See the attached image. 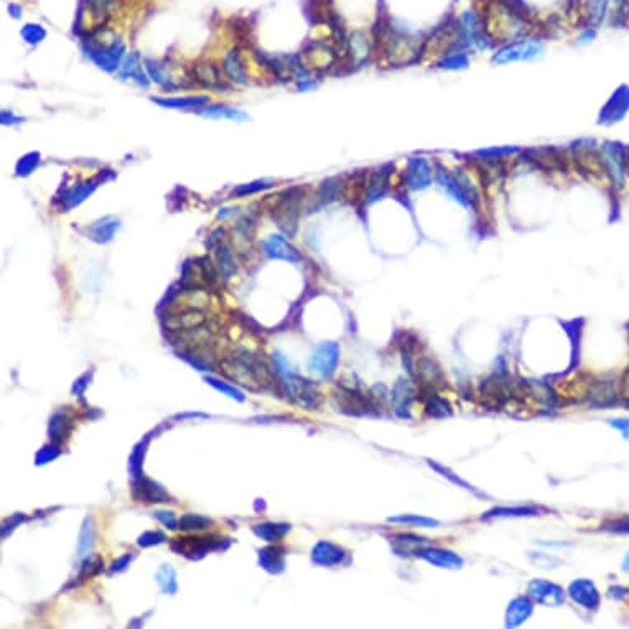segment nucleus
<instances>
[{
    "mask_svg": "<svg viewBox=\"0 0 629 629\" xmlns=\"http://www.w3.org/2000/svg\"><path fill=\"white\" fill-rule=\"evenodd\" d=\"M221 369L229 379L248 385L249 389H259L270 381V371L257 356L250 355L248 349H239L231 357L221 363Z\"/></svg>",
    "mask_w": 629,
    "mask_h": 629,
    "instance_id": "f257e3e1",
    "label": "nucleus"
},
{
    "mask_svg": "<svg viewBox=\"0 0 629 629\" xmlns=\"http://www.w3.org/2000/svg\"><path fill=\"white\" fill-rule=\"evenodd\" d=\"M600 163L603 176L613 191H624L629 185V160L626 143L618 141H603L600 143Z\"/></svg>",
    "mask_w": 629,
    "mask_h": 629,
    "instance_id": "f03ea898",
    "label": "nucleus"
},
{
    "mask_svg": "<svg viewBox=\"0 0 629 629\" xmlns=\"http://www.w3.org/2000/svg\"><path fill=\"white\" fill-rule=\"evenodd\" d=\"M545 53V42L538 35H527L511 40L497 47L491 53L492 67H508L514 63L536 61Z\"/></svg>",
    "mask_w": 629,
    "mask_h": 629,
    "instance_id": "7ed1b4c3",
    "label": "nucleus"
},
{
    "mask_svg": "<svg viewBox=\"0 0 629 629\" xmlns=\"http://www.w3.org/2000/svg\"><path fill=\"white\" fill-rule=\"evenodd\" d=\"M435 187V158L414 155L405 160L404 170L399 176V188L402 198H412L415 195Z\"/></svg>",
    "mask_w": 629,
    "mask_h": 629,
    "instance_id": "20e7f679",
    "label": "nucleus"
},
{
    "mask_svg": "<svg viewBox=\"0 0 629 629\" xmlns=\"http://www.w3.org/2000/svg\"><path fill=\"white\" fill-rule=\"evenodd\" d=\"M275 364H277L278 372L282 374L283 381H285L283 384H285L287 390H289L290 397L294 399L298 405L305 407L308 410L318 407L320 402H322V394H320L318 388H316L313 382L298 376V374L292 372L290 369L287 368V359L281 355H275Z\"/></svg>",
    "mask_w": 629,
    "mask_h": 629,
    "instance_id": "39448f33",
    "label": "nucleus"
},
{
    "mask_svg": "<svg viewBox=\"0 0 629 629\" xmlns=\"http://www.w3.org/2000/svg\"><path fill=\"white\" fill-rule=\"evenodd\" d=\"M303 195H305L303 188H290V190L283 193L278 204L272 209L274 221L289 237L295 236V233H297L298 219L300 215H302Z\"/></svg>",
    "mask_w": 629,
    "mask_h": 629,
    "instance_id": "423d86ee",
    "label": "nucleus"
},
{
    "mask_svg": "<svg viewBox=\"0 0 629 629\" xmlns=\"http://www.w3.org/2000/svg\"><path fill=\"white\" fill-rule=\"evenodd\" d=\"M394 171L392 163H385L374 170L366 174L364 180V191H363V206H372L379 203L384 198H388L389 193L392 191V176Z\"/></svg>",
    "mask_w": 629,
    "mask_h": 629,
    "instance_id": "0eeeda50",
    "label": "nucleus"
},
{
    "mask_svg": "<svg viewBox=\"0 0 629 629\" xmlns=\"http://www.w3.org/2000/svg\"><path fill=\"white\" fill-rule=\"evenodd\" d=\"M223 541L224 538L217 536L183 537L175 538V541L171 542V549H174L176 554L191 558V560H200V558H203L204 555L211 552V550L226 549V545L223 547Z\"/></svg>",
    "mask_w": 629,
    "mask_h": 629,
    "instance_id": "6e6552de",
    "label": "nucleus"
},
{
    "mask_svg": "<svg viewBox=\"0 0 629 629\" xmlns=\"http://www.w3.org/2000/svg\"><path fill=\"white\" fill-rule=\"evenodd\" d=\"M338 361L340 346L333 341H328V343H322L315 348L310 361H308V368L322 379H330L338 368Z\"/></svg>",
    "mask_w": 629,
    "mask_h": 629,
    "instance_id": "1a4fd4ad",
    "label": "nucleus"
},
{
    "mask_svg": "<svg viewBox=\"0 0 629 629\" xmlns=\"http://www.w3.org/2000/svg\"><path fill=\"white\" fill-rule=\"evenodd\" d=\"M629 112V86L621 84L615 93L611 94L610 99L600 110L598 124L610 127L618 124L628 116Z\"/></svg>",
    "mask_w": 629,
    "mask_h": 629,
    "instance_id": "9d476101",
    "label": "nucleus"
},
{
    "mask_svg": "<svg viewBox=\"0 0 629 629\" xmlns=\"http://www.w3.org/2000/svg\"><path fill=\"white\" fill-rule=\"evenodd\" d=\"M124 43L117 42V40L110 43L96 42V45L88 50V55L91 56V60L99 68L106 69V71H116L122 60V55H124Z\"/></svg>",
    "mask_w": 629,
    "mask_h": 629,
    "instance_id": "9b49d317",
    "label": "nucleus"
},
{
    "mask_svg": "<svg viewBox=\"0 0 629 629\" xmlns=\"http://www.w3.org/2000/svg\"><path fill=\"white\" fill-rule=\"evenodd\" d=\"M262 249H264V254L267 257L275 259V261H285L292 262V264H298L303 259L297 248H294L289 242V239H285L282 234H270L265 241H262Z\"/></svg>",
    "mask_w": 629,
    "mask_h": 629,
    "instance_id": "f8f14e48",
    "label": "nucleus"
},
{
    "mask_svg": "<svg viewBox=\"0 0 629 629\" xmlns=\"http://www.w3.org/2000/svg\"><path fill=\"white\" fill-rule=\"evenodd\" d=\"M527 593L534 602L544 604V606L555 608L565 602V593L562 588L549 580H532L527 586Z\"/></svg>",
    "mask_w": 629,
    "mask_h": 629,
    "instance_id": "ddd939ff",
    "label": "nucleus"
},
{
    "mask_svg": "<svg viewBox=\"0 0 629 629\" xmlns=\"http://www.w3.org/2000/svg\"><path fill=\"white\" fill-rule=\"evenodd\" d=\"M569 595L575 603L585 610H596L600 606V591L596 590L595 583L586 578L575 580L570 583Z\"/></svg>",
    "mask_w": 629,
    "mask_h": 629,
    "instance_id": "4468645a",
    "label": "nucleus"
},
{
    "mask_svg": "<svg viewBox=\"0 0 629 629\" xmlns=\"http://www.w3.org/2000/svg\"><path fill=\"white\" fill-rule=\"evenodd\" d=\"M206 322V316L198 308H187L182 313L170 315L165 320V327L171 331H195Z\"/></svg>",
    "mask_w": 629,
    "mask_h": 629,
    "instance_id": "2eb2a0df",
    "label": "nucleus"
},
{
    "mask_svg": "<svg viewBox=\"0 0 629 629\" xmlns=\"http://www.w3.org/2000/svg\"><path fill=\"white\" fill-rule=\"evenodd\" d=\"M418 557H422L423 560H427L431 565L438 567V569H462L463 558L458 554L451 552L447 549H438V547H427V549H420L417 552Z\"/></svg>",
    "mask_w": 629,
    "mask_h": 629,
    "instance_id": "dca6fc26",
    "label": "nucleus"
},
{
    "mask_svg": "<svg viewBox=\"0 0 629 629\" xmlns=\"http://www.w3.org/2000/svg\"><path fill=\"white\" fill-rule=\"evenodd\" d=\"M132 495L135 499L143 501V503H170L171 499L170 495L158 483L143 478V476L135 479Z\"/></svg>",
    "mask_w": 629,
    "mask_h": 629,
    "instance_id": "f3484780",
    "label": "nucleus"
},
{
    "mask_svg": "<svg viewBox=\"0 0 629 629\" xmlns=\"http://www.w3.org/2000/svg\"><path fill=\"white\" fill-rule=\"evenodd\" d=\"M348 554L340 545L328 541H320L311 550V560L322 567H336L346 560Z\"/></svg>",
    "mask_w": 629,
    "mask_h": 629,
    "instance_id": "a211bd4d",
    "label": "nucleus"
},
{
    "mask_svg": "<svg viewBox=\"0 0 629 629\" xmlns=\"http://www.w3.org/2000/svg\"><path fill=\"white\" fill-rule=\"evenodd\" d=\"M341 196H344V180L341 178V176H335V178L327 180V182H323L320 185L318 190H316L315 204L311 206L310 213H313V209L316 211V209L335 203Z\"/></svg>",
    "mask_w": 629,
    "mask_h": 629,
    "instance_id": "6ab92c4d",
    "label": "nucleus"
},
{
    "mask_svg": "<svg viewBox=\"0 0 629 629\" xmlns=\"http://www.w3.org/2000/svg\"><path fill=\"white\" fill-rule=\"evenodd\" d=\"M73 414L69 410L63 409L58 410L56 414H53L50 425H48V437H50L51 443L55 445H61L69 438L73 431Z\"/></svg>",
    "mask_w": 629,
    "mask_h": 629,
    "instance_id": "aec40b11",
    "label": "nucleus"
},
{
    "mask_svg": "<svg viewBox=\"0 0 629 629\" xmlns=\"http://www.w3.org/2000/svg\"><path fill=\"white\" fill-rule=\"evenodd\" d=\"M610 14V0H586L582 10L583 28L602 27Z\"/></svg>",
    "mask_w": 629,
    "mask_h": 629,
    "instance_id": "412c9836",
    "label": "nucleus"
},
{
    "mask_svg": "<svg viewBox=\"0 0 629 629\" xmlns=\"http://www.w3.org/2000/svg\"><path fill=\"white\" fill-rule=\"evenodd\" d=\"M101 183V176L99 178H93V180H86V182H81L71 187L67 191V195L63 196V203H61V209L64 211H69L78 204H81L86 198H89V195H93L94 190L99 187Z\"/></svg>",
    "mask_w": 629,
    "mask_h": 629,
    "instance_id": "4be33fe9",
    "label": "nucleus"
},
{
    "mask_svg": "<svg viewBox=\"0 0 629 629\" xmlns=\"http://www.w3.org/2000/svg\"><path fill=\"white\" fill-rule=\"evenodd\" d=\"M372 50V40L368 38L364 32L357 30L353 35L348 36L346 55L351 58L353 64H361L368 60Z\"/></svg>",
    "mask_w": 629,
    "mask_h": 629,
    "instance_id": "5701e85b",
    "label": "nucleus"
},
{
    "mask_svg": "<svg viewBox=\"0 0 629 629\" xmlns=\"http://www.w3.org/2000/svg\"><path fill=\"white\" fill-rule=\"evenodd\" d=\"M121 228V221L114 216H106L102 219H97L96 223H93L88 228V237L94 242L99 244H106V242L112 241L114 234L117 233V229Z\"/></svg>",
    "mask_w": 629,
    "mask_h": 629,
    "instance_id": "b1692460",
    "label": "nucleus"
},
{
    "mask_svg": "<svg viewBox=\"0 0 629 629\" xmlns=\"http://www.w3.org/2000/svg\"><path fill=\"white\" fill-rule=\"evenodd\" d=\"M223 71H224V76L228 78L231 83L239 84V86L249 84L248 69H246L244 63H242L241 55L237 50L229 51L228 55H226L224 63H223Z\"/></svg>",
    "mask_w": 629,
    "mask_h": 629,
    "instance_id": "393cba45",
    "label": "nucleus"
},
{
    "mask_svg": "<svg viewBox=\"0 0 629 629\" xmlns=\"http://www.w3.org/2000/svg\"><path fill=\"white\" fill-rule=\"evenodd\" d=\"M532 602L525 596H519V598L512 600L509 603L508 611H506V626L508 628H517L521 626L524 621L529 619V616L532 615Z\"/></svg>",
    "mask_w": 629,
    "mask_h": 629,
    "instance_id": "a878e982",
    "label": "nucleus"
},
{
    "mask_svg": "<svg viewBox=\"0 0 629 629\" xmlns=\"http://www.w3.org/2000/svg\"><path fill=\"white\" fill-rule=\"evenodd\" d=\"M215 249H216V259H217V270H219V275L224 278V281H229V278L234 277V274L237 272V264L236 259H234V254L229 244L223 239H216L215 242Z\"/></svg>",
    "mask_w": 629,
    "mask_h": 629,
    "instance_id": "bb28decb",
    "label": "nucleus"
},
{
    "mask_svg": "<svg viewBox=\"0 0 629 629\" xmlns=\"http://www.w3.org/2000/svg\"><path fill=\"white\" fill-rule=\"evenodd\" d=\"M471 53L470 51H451L448 55L440 56L437 61L431 63V68L438 71H463L468 69L471 64Z\"/></svg>",
    "mask_w": 629,
    "mask_h": 629,
    "instance_id": "cd10ccee",
    "label": "nucleus"
},
{
    "mask_svg": "<svg viewBox=\"0 0 629 629\" xmlns=\"http://www.w3.org/2000/svg\"><path fill=\"white\" fill-rule=\"evenodd\" d=\"M521 150L522 149L516 145H499L475 150L470 155L473 158L486 160V162H509L511 158H516L521 154Z\"/></svg>",
    "mask_w": 629,
    "mask_h": 629,
    "instance_id": "c85d7f7f",
    "label": "nucleus"
},
{
    "mask_svg": "<svg viewBox=\"0 0 629 629\" xmlns=\"http://www.w3.org/2000/svg\"><path fill=\"white\" fill-rule=\"evenodd\" d=\"M259 563L269 573H282L285 569V554L281 547H265L259 550Z\"/></svg>",
    "mask_w": 629,
    "mask_h": 629,
    "instance_id": "c756f323",
    "label": "nucleus"
},
{
    "mask_svg": "<svg viewBox=\"0 0 629 629\" xmlns=\"http://www.w3.org/2000/svg\"><path fill=\"white\" fill-rule=\"evenodd\" d=\"M152 102L167 109H191L206 106V96H185V97H152Z\"/></svg>",
    "mask_w": 629,
    "mask_h": 629,
    "instance_id": "7c9ffc66",
    "label": "nucleus"
},
{
    "mask_svg": "<svg viewBox=\"0 0 629 629\" xmlns=\"http://www.w3.org/2000/svg\"><path fill=\"white\" fill-rule=\"evenodd\" d=\"M252 530L262 541L277 544V542H281L287 536V532L290 530V524H285V522H264V524L254 525Z\"/></svg>",
    "mask_w": 629,
    "mask_h": 629,
    "instance_id": "2f4dec72",
    "label": "nucleus"
},
{
    "mask_svg": "<svg viewBox=\"0 0 629 629\" xmlns=\"http://www.w3.org/2000/svg\"><path fill=\"white\" fill-rule=\"evenodd\" d=\"M590 402L595 407H608L616 402V389L613 382L600 381L590 390Z\"/></svg>",
    "mask_w": 629,
    "mask_h": 629,
    "instance_id": "473e14b6",
    "label": "nucleus"
},
{
    "mask_svg": "<svg viewBox=\"0 0 629 629\" xmlns=\"http://www.w3.org/2000/svg\"><path fill=\"white\" fill-rule=\"evenodd\" d=\"M94 545H96V529H94V522L91 517H86L80 534V547H78L80 558L89 557Z\"/></svg>",
    "mask_w": 629,
    "mask_h": 629,
    "instance_id": "72a5a7b5",
    "label": "nucleus"
},
{
    "mask_svg": "<svg viewBox=\"0 0 629 629\" xmlns=\"http://www.w3.org/2000/svg\"><path fill=\"white\" fill-rule=\"evenodd\" d=\"M193 75H195L198 83L208 86V88H216V86H219L221 83L219 71H217V68L213 63L196 64V67L193 68Z\"/></svg>",
    "mask_w": 629,
    "mask_h": 629,
    "instance_id": "f704fd0d",
    "label": "nucleus"
},
{
    "mask_svg": "<svg viewBox=\"0 0 629 629\" xmlns=\"http://www.w3.org/2000/svg\"><path fill=\"white\" fill-rule=\"evenodd\" d=\"M121 78H124V80L126 78H129V80H135L141 86L149 84L147 76L143 75V71H142L139 56L135 55V53H130V55L127 56L126 63L122 64V68H121Z\"/></svg>",
    "mask_w": 629,
    "mask_h": 629,
    "instance_id": "c9c22d12",
    "label": "nucleus"
},
{
    "mask_svg": "<svg viewBox=\"0 0 629 629\" xmlns=\"http://www.w3.org/2000/svg\"><path fill=\"white\" fill-rule=\"evenodd\" d=\"M157 583L160 590L167 595H175L178 591V582H176V571L170 563L162 565L157 571Z\"/></svg>",
    "mask_w": 629,
    "mask_h": 629,
    "instance_id": "e433bc0d",
    "label": "nucleus"
},
{
    "mask_svg": "<svg viewBox=\"0 0 629 629\" xmlns=\"http://www.w3.org/2000/svg\"><path fill=\"white\" fill-rule=\"evenodd\" d=\"M213 519H209L206 516H200V514H185L180 519L178 529L187 530V532H198V530H206L213 527Z\"/></svg>",
    "mask_w": 629,
    "mask_h": 629,
    "instance_id": "4c0bfd02",
    "label": "nucleus"
},
{
    "mask_svg": "<svg viewBox=\"0 0 629 629\" xmlns=\"http://www.w3.org/2000/svg\"><path fill=\"white\" fill-rule=\"evenodd\" d=\"M149 440H150V435H147V437L143 438L141 443H137V445H135V448L132 450V453H130V458H129V471H130V476H132L134 479L142 478L143 455H145L147 445H149Z\"/></svg>",
    "mask_w": 629,
    "mask_h": 629,
    "instance_id": "58836bf2",
    "label": "nucleus"
},
{
    "mask_svg": "<svg viewBox=\"0 0 629 629\" xmlns=\"http://www.w3.org/2000/svg\"><path fill=\"white\" fill-rule=\"evenodd\" d=\"M537 514L538 509L529 508V506H525V508H522V506H519V508H496L484 514L483 519H492V517H530L537 516Z\"/></svg>",
    "mask_w": 629,
    "mask_h": 629,
    "instance_id": "ea45409f",
    "label": "nucleus"
},
{
    "mask_svg": "<svg viewBox=\"0 0 629 629\" xmlns=\"http://www.w3.org/2000/svg\"><path fill=\"white\" fill-rule=\"evenodd\" d=\"M201 114L206 117H213V119H229V121H248V114L242 112L239 109L234 108H228V106H211V108H206L204 110H201Z\"/></svg>",
    "mask_w": 629,
    "mask_h": 629,
    "instance_id": "a19ab883",
    "label": "nucleus"
},
{
    "mask_svg": "<svg viewBox=\"0 0 629 629\" xmlns=\"http://www.w3.org/2000/svg\"><path fill=\"white\" fill-rule=\"evenodd\" d=\"M389 522H394V524L418 525V527H435V525H438V522L435 519H430V517H422V516H414V514H404V516L390 517Z\"/></svg>",
    "mask_w": 629,
    "mask_h": 629,
    "instance_id": "79ce46f5",
    "label": "nucleus"
},
{
    "mask_svg": "<svg viewBox=\"0 0 629 629\" xmlns=\"http://www.w3.org/2000/svg\"><path fill=\"white\" fill-rule=\"evenodd\" d=\"M204 381H206L211 388H215L216 390H219V392L226 394V396H229L231 399H236V401H239V402H244V399H246L244 394H242L239 389L234 388V385H229L228 382L216 379V377H213V376H206L204 377Z\"/></svg>",
    "mask_w": 629,
    "mask_h": 629,
    "instance_id": "37998d69",
    "label": "nucleus"
},
{
    "mask_svg": "<svg viewBox=\"0 0 629 629\" xmlns=\"http://www.w3.org/2000/svg\"><path fill=\"white\" fill-rule=\"evenodd\" d=\"M38 163H40L38 152H30V154L23 155V157L19 160L17 167H15V171H17L19 176H28L32 171L35 170Z\"/></svg>",
    "mask_w": 629,
    "mask_h": 629,
    "instance_id": "c03bdc74",
    "label": "nucleus"
},
{
    "mask_svg": "<svg viewBox=\"0 0 629 629\" xmlns=\"http://www.w3.org/2000/svg\"><path fill=\"white\" fill-rule=\"evenodd\" d=\"M22 36L27 43L36 45L42 42V40H45L47 32H45V28L42 25H36V23H27V25L22 28Z\"/></svg>",
    "mask_w": 629,
    "mask_h": 629,
    "instance_id": "a18cd8bd",
    "label": "nucleus"
},
{
    "mask_svg": "<svg viewBox=\"0 0 629 629\" xmlns=\"http://www.w3.org/2000/svg\"><path fill=\"white\" fill-rule=\"evenodd\" d=\"M102 567H104V562H102L101 557L88 558V560L83 563V567H81L80 577H78V580H80V582H84L86 578L94 577V575L99 573V571L102 570Z\"/></svg>",
    "mask_w": 629,
    "mask_h": 629,
    "instance_id": "49530a36",
    "label": "nucleus"
},
{
    "mask_svg": "<svg viewBox=\"0 0 629 629\" xmlns=\"http://www.w3.org/2000/svg\"><path fill=\"white\" fill-rule=\"evenodd\" d=\"M270 187H272V183L270 182H265V180H257V182H252V183L239 185V187L233 191V195L241 196L242 198V196H248V195H252V193L267 190V188H270Z\"/></svg>",
    "mask_w": 629,
    "mask_h": 629,
    "instance_id": "de8ad7c7",
    "label": "nucleus"
},
{
    "mask_svg": "<svg viewBox=\"0 0 629 629\" xmlns=\"http://www.w3.org/2000/svg\"><path fill=\"white\" fill-rule=\"evenodd\" d=\"M163 542H167L165 534L160 532V530H149V532H143L142 536L139 537L137 544L139 547H143V549H145V547L160 545V544H163Z\"/></svg>",
    "mask_w": 629,
    "mask_h": 629,
    "instance_id": "09e8293b",
    "label": "nucleus"
},
{
    "mask_svg": "<svg viewBox=\"0 0 629 629\" xmlns=\"http://www.w3.org/2000/svg\"><path fill=\"white\" fill-rule=\"evenodd\" d=\"M145 64H147V71L150 73L152 78H154L155 83L163 86V88H167V89H174V84L170 83V80H167V76L163 75L162 69H160L157 64L154 63V61L145 60Z\"/></svg>",
    "mask_w": 629,
    "mask_h": 629,
    "instance_id": "8fccbe9b",
    "label": "nucleus"
},
{
    "mask_svg": "<svg viewBox=\"0 0 629 629\" xmlns=\"http://www.w3.org/2000/svg\"><path fill=\"white\" fill-rule=\"evenodd\" d=\"M58 456H60V448H58V445H55V443H53V445L45 447V448H42V450H40V453L36 455V458H35V463L36 464H45L48 462H53V460L58 458Z\"/></svg>",
    "mask_w": 629,
    "mask_h": 629,
    "instance_id": "3c124183",
    "label": "nucleus"
},
{
    "mask_svg": "<svg viewBox=\"0 0 629 629\" xmlns=\"http://www.w3.org/2000/svg\"><path fill=\"white\" fill-rule=\"evenodd\" d=\"M604 530H611V532H619V534H629V519H619V521H611L606 522L603 525Z\"/></svg>",
    "mask_w": 629,
    "mask_h": 629,
    "instance_id": "603ef678",
    "label": "nucleus"
},
{
    "mask_svg": "<svg viewBox=\"0 0 629 629\" xmlns=\"http://www.w3.org/2000/svg\"><path fill=\"white\" fill-rule=\"evenodd\" d=\"M132 558H134V555L132 554H126V555H122V557H119L117 560H114L112 562V565H110V571H112V573H119V571H124L127 567H129V563L132 562Z\"/></svg>",
    "mask_w": 629,
    "mask_h": 629,
    "instance_id": "864d4df0",
    "label": "nucleus"
},
{
    "mask_svg": "<svg viewBox=\"0 0 629 629\" xmlns=\"http://www.w3.org/2000/svg\"><path fill=\"white\" fill-rule=\"evenodd\" d=\"M88 3L89 7H91L94 15H104L108 14L110 0H88Z\"/></svg>",
    "mask_w": 629,
    "mask_h": 629,
    "instance_id": "5fc2aeb1",
    "label": "nucleus"
},
{
    "mask_svg": "<svg viewBox=\"0 0 629 629\" xmlns=\"http://www.w3.org/2000/svg\"><path fill=\"white\" fill-rule=\"evenodd\" d=\"M155 514V517H157V519L162 522L163 525H167L168 529H178L176 527V519H175V516H174V512H167V511H157V512H154Z\"/></svg>",
    "mask_w": 629,
    "mask_h": 629,
    "instance_id": "6e6d98bb",
    "label": "nucleus"
},
{
    "mask_svg": "<svg viewBox=\"0 0 629 629\" xmlns=\"http://www.w3.org/2000/svg\"><path fill=\"white\" fill-rule=\"evenodd\" d=\"M608 423H610L613 429L619 430L621 434L624 435V438H629V420H628V418H611V420H608Z\"/></svg>",
    "mask_w": 629,
    "mask_h": 629,
    "instance_id": "4d7b16f0",
    "label": "nucleus"
},
{
    "mask_svg": "<svg viewBox=\"0 0 629 629\" xmlns=\"http://www.w3.org/2000/svg\"><path fill=\"white\" fill-rule=\"evenodd\" d=\"M89 377H91V376H89V372H86V374H83V376L80 377V379L75 382V385H73V392H75L76 396H81V394L84 392V389L88 388Z\"/></svg>",
    "mask_w": 629,
    "mask_h": 629,
    "instance_id": "13d9d810",
    "label": "nucleus"
},
{
    "mask_svg": "<svg viewBox=\"0 0 629 629\" xmlns=\"http://www.w3.org/2000/svg\"><path fill=\"white\" fill-rule=\"evenodd\" d=\"M595 36H596V28H590V27L583 28L582 34L578 35V43H582V45H583V43L593 42Z\"/></svg>",
    "mask_w": 629,
    "mask_h": 629,
    "instance_id": "bf43d9fd",
    "label": "nucleus"
},
{
    "mask_svg": "<svg viewBox=\"0 0 629 629\" xmlns=\"http://www.w3.org/2000/svg\"><path fill=\"white\" fill-rule=\"evenodd\" d=\"M621 397H623L624 402L629 405V368L628 371L624 372L623 381H621Z\"/></svg>",
    "mask_w": 629,
    "mask_h": 629,
    "instance_id": "052dcab7",
    "label": "nucleus"
},
{
    "mask_svg": "<svg viewBox=\"0 0 629 629\" xmlns=\"http://www.w3.org/2000/svg\"><path fill=\"white\" fill-rule=\"evenodd\" d=\"M9 116V112H7V110H3L2 112V117H7ZM10 117H14V114L10 112ZM15 122H22V117L20 119H10V124H15ZM2 124H9V121H7V119H2Z\"/></svg>",
    "mask_w": 629,
    "mask_h": 629,
    "instance_id": "680f3d73",
    "label": "nucleus"
},
{
    "mask_svg": "<svg viewBox=\"0 0 629 629\" xmlns=\"http://www.w3.org/2000/svg\"><path fill=\"white\" fill-rule=\"evenodd\" d=\"M623 569L629 571V554L626 555V558H624V562H623Z\"/></svg>",
    "mask_w": 629,
    "mask_h": 629,
    "instance_id": "e2e57ef3",
    "label": "nucleus"
}]
</instances>
